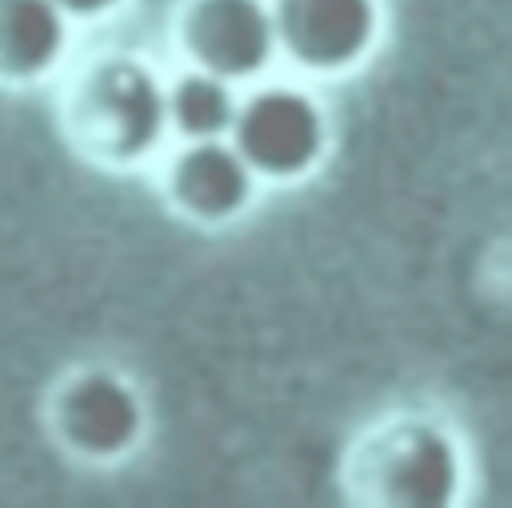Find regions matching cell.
I'll use <instances>...</instances> for the list:
<instances>
[{
	"instance_id": "obj_1",
	"label": "cell",
	"mask_w": 512,
	"mask_h": 508,
	"mask_svg": "<svg viewBox=\"0 0 512 508\" xmlns=\"http://www.w3.org/2000/svg\"><path fill=\"white\" fill-rule=\"evenodd\" d=\"M60 112L72 144L104 164H136L168 136L164 84L136 56L92 60L72 80Z\"/></svg>"
},
{
	"instance_id": "obj_2",
	"label": "cell",
	"mask_w": 512,
	"mask_h": 508,
	"mask_svg": "<svg viewBox=\"0 0 512 508\" xmlns=\"http://www.w3.org/2000/svg\"><path fill=\"white\" fill-rule=\"evenodd\" d=\"M352 488L376 504L440 508L460 492V456L452 436L432 420H396L360 440L348 460Z\"/></svg>"
},
{
	"instance_id": "obj_3",
	"label": "cell",
	"mask_w": 512,
	"mask_h": 508,
	"mask_svg": "<svg viewBox=\"0 0 512 508\" xmlns=\"http://www.w3.org/2000/svg\"><path fill=\"white\" fill-rule=\"evenodd\" d=\"M228 140L260 180H304L324 160L328 116L300 84H260L236 104Z\"/></svg>"
},
{
	"instance_id": "obj_4",
	"label": "cell",
	"mask_w": 512,
	"mask_h": 508,
	"mask_svg": "<svg viewBox=\"0 0 512 508\" xmlns=\"http://www.w3.org/2000/svg\"><path fill=\"white\" fill-rule=\"evenodd\" d=\"M276 48L304 72H348L384 32L380 0H268Z\"/></svg>"
},
{
	"instance_id": "obj_5",
	"label": "cell",
	"mask_w": 512,
	"mask_h": 508,
	"mask_svg": "<svg viewBox=\"0 0 512 508\" xmlns=\"http://www.w3.org/2000/svg\"><path fill=\"white\" fill-rule=\"evenodd\" d=\"M188 64L224 80H256L280 56L268 0H188L176 20Z\"/></svg>"
},
{
	"instance_id": "obj_6",
	"label": "cell",
	"mask_w": 512,
	"mask_h": 508,
	"mask_svg": "<svg viewBox=\"0 0 512 508\" xmlns=\"http://www.w3.org/2000/svg\"><path fill=\"white\" fill-rule=\"evenodd\" d=\"M56 436L84 460H120L144 436V400L112 368H80L52 400Z\"/></svg>"
},
{
	"instance_id": "obj_7",
	"label": "cell",
	"mask_w": 512,
	"mask_h": 508,
	"mask_svg": "<svg viewBox=\"0 0 512 508\" xmlns=\"http://www.w3.org/2000/svg\"><path fill=\"white\" fill-rule=\"evenodd\" d=\"M164 188L168 200L176 204V212L200 220V224H224L236 220L260 188V176L252 172V164L236 152V144L228 136H212V140H184L164 172Z\"/></svg>"
},
{
	"instance_id": "obj_8",
	"label": "cell",
	"mask_w": 512,
	"mask_h": 508,
	"mask_svg": "<svg viewBox=\"0 0 512 508\" xmlns=\"http://www.w3.org/2000/svg\"><path fill=\"white\" fill-rule=\"evenodd\" d=\"M72 20L56 0H0V84H36L64 60Z\"/></svg>"
},
{
	"instance_id": "obj_9",
	"label": "cell",
	"mask_w": 512,
	"mask_h": 508,
	"mask_svg": "<svg viewBox=\"0 0 512 508\" xmlns=\"http://www.w3.org/2000/svg\"><path fill=\"white\" fill-rule=\"evenodd\" d=\"M236 84L204 72L196 64H188L184 72L172 76V84H164V112H168V128L180 140H212V136H228L232 116H236Z\"/></svg>"
},
{
	"instance_id": "obj_10",
	"label": "cell",
	"mask_w": 512,
	"mask_h": 508,
	"mask_svg": "<svg viewBox=\"0 0 512 508\" xmlns=\"http://www.w3.org/2000/svg\"><path fill=\"white\" fill-rule=\"evenodd\" d=\"M64 8L68 20H104L108 12H116L124 0H56Z\"/></svg>"
}]
</instances>
